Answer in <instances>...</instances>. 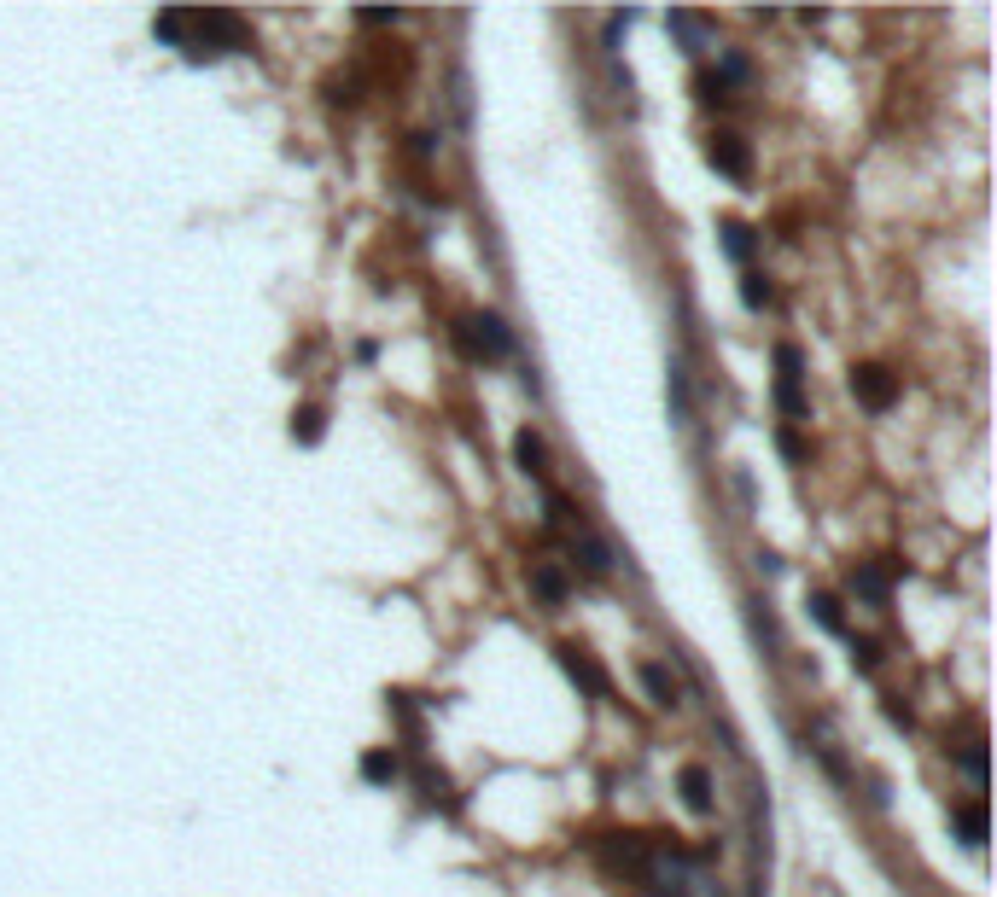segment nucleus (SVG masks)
Listing matches in <instances>:
<instances>
[{
    "instance_id": "obj_1",
    "label": "nucleus",
    "mask_w": 997,
    "mask_h": 897,
    "mask_svg": "<svg viewBox=\"0 0 997 897\" xmlns=\"http://www.w3.org/2000/svg\"><path fill=\"white\" fill-rule=\"evenodd\" d=\"M152 30L181 47L193 65H210L216 53H245V24L234 12H158Z\"/></svg>"
},
{
    "instance_id": "obj_2",
    "label": "nucleus",
    "mask_w": 997,
    "mask_h": 897,
    "mask_svg": "<svg viewBox=\"0 0 997 897\" xmlns=\"http://www.w3.org/2000/svg\"><path fill=\"white\" fill-rule=\"evenodd\" d=\"M461 344H467L473 356H490V362H496V356L514 350V333H508L502 315H467V321H461Z\"/></svg>"
},
{
    "instance_id": "obj_3",
    "label": "nucleus",
    "mask_w": 997,
    "mask_h": 897,
    "mask_svg": "<svg viewBox=\"0 0 997 897\" xmlns=\"http://www.w3.org/2000/svg\"><path fill=\"white\" fill-rule=\"evenodd\" d=\"M706 158H712V169H723L729 181H747V175H753V152H747V140H741V134H712Z\"/></svg>"
},
{
    "instance_id": "obj_4",
    "label": "nucleus",
    "mask_w": 997,
    "mask_h": 897,
    "mask_svg": "<svg viewBox=\"0 0 997 897\" xmlns=\"http://www.w3.org/2000/svg\"><path fill=\"white\" fill-rule=\"evenodd\" d=\"M852 391H858L869 408H893V397H898V379L887 373V367H858L852 373Z\"/></svg>"
},
{
    "instance_id": "obj_5",
    "label": "nucleus",
    "mask_w": 997,
    "mask_h": 897,
    "mask_svg": "<svg viewBox=\"0 0 997 897\" xmlns=\"http://www.w3.org/2000/svg\"><path fill=\"white\" fill-rule=\"evenodd\" d=\"M560 665L572 670V682H578V688H589L595 699H607V676L589 665V653H584V647H560Z\"/></svg>"
},
{
    "instance_id": "obj_6",
    "label": "nucleus",
    "mask_w": 997,
    "mask_h": 897,
    "mask_svg": "<svg viewBox=\"0 0 997 897\" xmlns=\"http://www.w3.org/2000/svg\"><path fill=\"white\" fill-rule=\"evenodd\" d=\"M572 554L584 560V571H589V577H601V571L613 565V554H607V542H601V536H589L584 525H572Z\"/></svg>"
},
{
    "instance_id": "obj_7",
    "label": "nucleus",
    "mask_w": 997,
    "mask_h": 897,
    "mask_svg": "<svg viewBox=\"0 0 997 897\" xmlns=\"http://www.w3.org/2000/svg\"><path fill=\"white\" fill-rule=\"evenodd\" d=\"M514 455H519V472H525V478H543V472H549V449H543V437L531 432V426L514 437Z\"/></svg>"
},
{
    "instance_id": "obj_8",
    "label": "nucleus",
    "mask_w": 997,
    "mask_h": 897,
    "mask_svg": "<svg viewBox=\"0 0 997 897\" xmlns=\"http://www.w3.org/2000/svg\"><path fill=\"white\" fill-rule=\"evenodd\" d=\"M852 595H863V600H875V606H881V600H887V571H881V565H869V560H858V565H852Z\"/></svg>"
},
{
    "instance_id": "obj_9",
    "label": "nucleus",
    "mask_w": 997,
    "mask_h": 897,
    "mask_svg": "<svg viewBox=\"0 0 997 897\" xmlns=\"http://www.w3.org/2000/svg\"><path fill=\"white\" fill-rule=\"evenodd\" d=\"M683 798H688V810H700V816L712 810V775H706L700 764L683 769Z\"/></svg>"
},
{
    "instance_id": "obj_10",
    "label": "nucleus",
    "mask_w": 997,
    "mask_h": 897,
    "mask_svg": "<svg viewBox=\"0 0 997 897\" xmlns=\"http://www.w3.org/2000/svg\"><path fill=\"white\" fill-rule=\"evenodd\" d=\"M811 618H817L828 635H846V612H840V600L828 595V589H817V595H811Z\"/></svg>"
},
{
    "instance_id": "obj_11",
    "label": "nucleus",
    "mask_w": 997,
    "mask_h": 897,
    "mask_svg": "<svg viewBox=\"0 0 997 897\" xmlns=\"http://www.w3.org/2000/svg\"><path fill=\"white\" fill-rule=\"evenodd\" d=\"M642 688H648V699H654V705H665V711L677 705V682L665 676V665H642Z\"/></svg>"
},
{
    "instance_id": "obj_12",
    "label": "nucleus",
    "mask_w": 997,
    "mask_h": 897,
    "mask_svg": "<svg viewBox=\"0 0 997 897\" xmlns=\"http://www.w3.org/2000/svg\"><path fill=\"white\" fill-rule=\"evenodd\" d=\"M747 624H753V635L764 641V647H770V653L782 647V635H776V618L764 612V600H747Z\"/></svg>"
},
{
    "instance_id": "obj_13",
    "label": "nucleus",
    "mask_w": 997,
    "mask_h": 897,
    "mask_svg": "<svg viewBox=\"0 0 997 897\" xmlns=\"http://www.w3.org/2000/svg\"><path fill=\"white\" fill-rule=\"evenodd\" d=\"M531 589L549 600V606H560V600H566V577H560L554 565H537V571H531Z\"/></svg>"
},
{
    "instance_id": "obj_14",
    "label": "nucleus",
    "mask_w": 997,
    "mask_h": 897,
    "mask_svg": "<svg viewBox=\"0 0 997 897\" xmlns=\"http://www.w3.org/2000/svg\"><path fill=\"white\" fill-rule=\"evenodd\" d=\"M723 251H729L735 263H747V257H753V228H747V222H723Z\"/></svg>"
},
{
    "instance_id": "obj_15",
    "label": "nucleus",
    "mask_w": 997,
    "mask_h": 897,
    "mask_svg": "<svg viewBox=\"0 0 997 897\" xmlns=\"http://www.w3.org/2000/svg\"><path fill=\"white\" fill-rule=\"evenodd\" d=\"M665 24H671V30H677V35L688 41V53H700V47H706V18H688V12H671Z\"/></svg>"
},
{
    "instance_id": "obj_16",
    "label": "nucleus",
    "mask_w": 997,
    "mask_h": 897,
    "mask_svg": "<svg viewBox=\"0 0 997 897\" xmlns=\"http://www.w3.org/2000/svg\"><path fill=\"white\" fill-rule=\"evenodd\" d=\"M741 303H747V309H770V280H764L758 268L741 274Z\"/></svg>"
},
{
    "instance_id": "obj_17",
    "label": "nucleus",
    "mask_w": 997,
    "mask_h": 897,
    "mask_svg": "<svg viewBox=\"0 0 997 897\" xmlns=\"http://www.w3.org/2000/svg\"><path fill=\"white\" fill-rule=\"evenodd\" d=\"M362 775H368V781H397L403 764H397V752H368V758H362Z\"/></svg>"
},
{
    "instance_id": "obj_18",
    "label": "nucleus",
    "mask_w": 997,
    "mask_h": 897,
    "mask_svg": "<svg viewBox=\"0 0 997 897\" xmlns=\"http://www.w3.org/2000/svg\"><path fill=\"white\" fill-rule=\"evenodd\" d=\"M957 833H963V845L968 851H980V839H986V816L968 804V810H957Z\"/></svg>"
},
{
    "instance_id": "obj_19",
    "label": "nucleus",
    "mask_w": 997,
    "mask_h": 897,
    "mask_svg": "<svg viewBox=\"0 0 997 897\" xmlns=\"http://www.w3.org/2000/svg\"><path fill=\"white\" fill-rule=\"evenodd\" d=\"M292 437L298 443H321V408H298L292 414Z\"/></svg>"
},
{
    "instance_id": "obj_20",
    "label": "nucleus",
    "mask_w": 997,
    "mask_h": 897,
    "mask_svg": "<svg viewBox=\"0 0 997 897\" xmlns=\"http://www.w3.org/2000/svg\"><path fill=\"white\" fill-rule=\"evenodd\" d=\"M671 420H688V373H683V362H671Z\"/></svg>"
},
{
    "instance_id": "obj_21",
    "label": "nucleus",
    "mask_w": 997,
    "mask_h": 897,
    "mask_svg": "<svg viewBox=\"0 0 997 897\" xmlns=\"http://www.w3.org/2000/svg\"><path fill=\"white\" fill-rule=\"evenodd\" d=\"M694 88H700V100H706V105H729V82H723V76H712V70H706Z\"/></svg>"
},
{
    "instance_id": "obj_22",
    "label": "nucleus",
    "mask_w": 997,
    "mask_h": 897,
    "mask_svg": "<svg viewBox=\"0 0 997 897\" xmlns=\"http://www.w3.org/2000/svg\"><path fill=\"white\" fill-rule=\"evenodd\" d=\"M852 665H858V670H875V665H881V647H875L869 635H858V641H852Z\"/></svg>"
},
{
    "instance_id": "obj_23",
    "label": "nucleus",
    "mask_w": 997,
    "mask_h": 897,
    "mask_svg": "<svg viewBox=\"0 0 997 897\" xmlns=\"http://www.w3.org/2000/svg\"><path fill=\"white\" fill-rule=\"evenodd\" d=\"M776 402H782V414H788V420H805V397H799V385H776Z\"/></svg>"
},
{
    "instance_id": "obj_24",
    "label": "nucleus",
    "mask_w": 997,
    "mask_h": 897,
    "mask_svg": "<svg viewBox=\"0 0 997 897\" xmlns=\"http://www.w3.org/2000/svg\"><path fill=\"white\" fill-rule=\"evenodd\" d=\"M957 764H963L968 775L980 781V775H986V752H980V746H963V752H957Z\"/></svg>"
},
{
    "instance_id": "obj_25",
    "label": "nucleus",
    "mask_w": 997,
    "mask_h": 897,
    "mask_svg": "<svg viewBox=\"0 0 997 897\" xmlns=\"http://www.w3.org/2000/svg\"><path fill=\"white\" fill-rule=\"evenodd\" d=\"M782 455H788V461H805V443H799L793 432H782Z\"/></svg>"
}]
</instances>
